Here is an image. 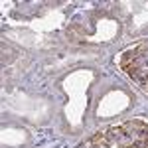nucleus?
I'll return each instance as SVG.
<instances>
[]
</instances>
